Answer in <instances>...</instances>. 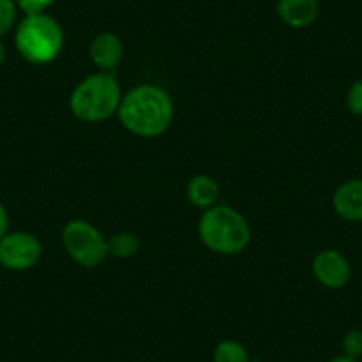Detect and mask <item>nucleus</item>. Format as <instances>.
<instances>
[{"instance_id": "1", "label": "nucleus", "mask_w": 362, "mask_h": 362, "mask_svg": "<svg viewBox=\"0 0 362 362\" xmlns=\"http://www.w3.org/2000/svg\"><path fill=\"white\" fill-rule=\"evenodd\" d=\"M117 116L130 134L144 139L158 137L173 123L174 103L165 89L142 83L123 96Z\"/></svg>"}, {"instance_id": "2", "label": "nucleus", "mask_w": 362, "mask_h": 362, "mask_svg": "<svg viewBox=\"0 0 362 362\" xmlns=\"http://www.w3.org/2000/svg\"><path fill=\"white\" fill-rule=\"evenodd\" d=\"M123 93L112 73L98 71L76 83L69 96V110L83 123H102L116 116Z\"/></svg>"}, {"instance_id": "3", "label": "nucleus", "mask_w": 362, "mask_h": 362, "mask_svg": "<svg viewBox=\"0 0 362 362\" xmlns=\"http://www.w3.org/2000/svg\"><path fill=\"white\" fill-rule=\"evenodd\" d=\"M197 233L204 245L217 254L233 256L249 247L252 233L247 218L231 206H211L201 215Z\"/></svg>"}, {"instance_id": "4", "label": "nucleus", "mask_w": 362, "mask_h": 362, "mask_svg": "<svg viewBox=\"0 0 362 362\" xmlns=\"http://www.w3.org/2000/svg\"><path fill=\"white\" fill-rule=\"evenodd\" d=\"M15 47L30 64H48L64 48V30L48 13L25 15L16 25Z\"/></svg>"}, {"instance_id": "5", "label": "nucleus", "mask_w": 362, "mask_h": 362, "mask_svg": "<svg viewBox=\"0 0 362 362\" xmlns=\"http://www.w3.org/2000/svg\"><path fill=\"white\" fill-rule=\"evenodd\" d=\"M61 242L68 256L83 268H96L109 257V240L87 221L76 218L64 226Z\"/></svg>"}, {"instance_id": "6", "label": "nucleus", "mask_w": 362, "mask_h": 362, "mask_svg": "<svg viewBox=\"0 0 362 362\" xmlns=\"http://www.w3.org/2000/svg\"><path fill=\"white\" fill-rule=\"evenodd\" d=\"M43 256L40 238L27 231H9L0 240V264L13 272H25L36 267Z\"/></svg>"}, {"instance_id": "7", "label": "nucleus", "mask_w": 362, "mask_h": 362, "mask_svg": "<svg viewBox=\"0 0 362 362\" xmlns=\"http://www.w3.org/2000/svg\"><path fill=\"white\" fill-rule=\"evenodd\" d=\"M313 274L322 286L341 290L351 279V264L343 252L336 249L320 250L313 259Z\"/></svg>"}, {"instance_id": "8", "label": "nucleus", "mask_w": 362, "mask_h": 362, "mask_svg": "<svg viewBox=\"0 0 362 362\" xmlns=\"http://www.w3.org/2000/svg\"><path fill=\"white\" fill-rule=\"evenodd\" d=\"M332 208L343 221L362 222V177L343 181L334 190Z\"/></svg>"}, {"instance_id": "9", "label": "nucleus", "mask_w": 362, "mask_h": 362, "mask_svg": "<svg viewBox=\"0 0 362 362\" xmlns=\"http://www.w3.org/2000/svg\"><path fill=\"white\" fill-rule=\"evenodd\" d=\"M124 55L123 41L114 33L96 34L89 43V57L100 71L112 73Z\"/></svg>"}, {"instance_id": "10", "label": "nucleus", "mask_w": 362, "mask_h": 362, "mask_svg": "<svg viewBox=\"0 0 362 362\" xmlns=\"http://www.w3.org/2000/svg\"><path fill=\"white\" fill-rule=\"evenodd\" d=\"M318 15V0H277V16L291 29L311 27Z\"/></svg>"}, {"instance_id": "11", "label": "nucleus", "mask_w": 362, "mask_h": 362, "mask_svg": "<svg viewBox=\"0 0 362 362\" xmlns=\"http://www.w3.org/2000/svg\"><path fill=\"white\" fill-rule=\"evenodd\" d=\"M218 183L208 174H197V176L190 177L189 185H187V197H189L190 204L199 210H208V208L215 206L218 199Z\"/></svg>"}, {"instance_id": "12", "label": "nucleus", "mask_w": 362, "mask_h": 362, "mask_svg": "<svg viewBox=\"0 0 362 362\" xmlns=\"http://www.w3.org/2000/svg\"><path fill=\"white\" fill-rule=\"evenodd\" d=\"M139 249H141V240L132 231L116 233L109 240V256L117 257V259L134 257L139 252Z\"/></svg>"}, {"instance_id": "13", "label": "nucleus", "mask_w": 362, "mask_h": 362, "mask_svg": "<svg viewBox=\"0 0 362 362\" xmlns=\"http://www.w3.org/2000/svg\"><path fill=\"white\" fill-rule=\"evenodd\" d=\"M249 351L235 339H224L215 346L214 362H249Z\"/></svg>"}, {"instance_id": "14", "label": "nucleus", "mask_w": 362, "mask_h": 362, "mask_svg": "<svg viewBox=\"0 0 362 362\" xmlns=\"http://www.w3.org/2000/svg\"><path fill=\"white\" fill-rule=\"evenodd\" d=\"M18 11L15 0H0V40L15 29Z\"/></svg>"}, {"instance_id": "15", "label": "nucleus", "mask_w": 362, "mask_h": 362, "mask_svg": "<svg viewBox=\"0 0 362 362\" xmlns=\"http://www.w3.org/2000/svg\"><path fill=\"white\" fill-rule=\"evenodd\" d=\"M341 348L343 354L348 357L361 358L362 357V330L361 329H350L343 336L341 341Z\"/></svg>"}, {"instance_id": "16", "label": "nucleus", "mask_w": 362, "mask_h": 362, "mask_svg": "<svg viewBox=\"0 0 362 362\" xmlns=\"http://www.w3.org/2000/svg\"><path fill=\"white\" fill-rule=\"evenodd\" d=\"M346 109L350 110L354 116L362 117V78L355 80L346 90Z\"/></svg>"}, {"instance_id": "17", "label": "nucleus", "mask_w": 362, "mask_h": 362, "mask_svg": "<svg viewBox=\"0 0 362 362\" xmlns=\"http://www.w3.org/2000/svg\"><path fill=\"white\" fill-rule=\"evenodd\" d=\"M55 0H15L20 11L25 15H36V13H47V9L54 4Z\"/></svg>"}, {"instance_id": "18", "label": "nucleus", "mask_w": 362, "mask_h": 362, "mask_svg": "<svg viewBox=\"0 0 362 362\" xmlns=\"http://www.w3.org/2000/svg\"><path fill=\"white\" fill-rule=\"evenodd\" d=\"M8 233H9V215L4 204L0 203V240L4 238Z\"/></svg>"}, {"instance_id": "19", "label": "nucleus", "mask_w": 362, "mask_h": 362, "mask_svg": "<svg viewBox=\"0 0 362 362\" xmlns=\"http://www.w3.org/2000/svg\"><path fill=\"white\" fill-rule=\"evenodd\" d=\"M327 362H358V358H354V357H348V355L341 354V355H336V357L329 358Z\"/></svg>"}, {"instance_id": "20", "label": "nucleus", "mask_w": 362, "mask_h": 362, "mask_svg": "<svg viewBox=\"0 0 362 362\" xmlns=\"http://www.w3.org/2000/svg\"><path fill=\"white\" fill-rule=\"evenodd\" d=\"M6 57H8V50H6V45L4 41L0 40V66L6 62Z\"/></svg>"}]
</instances>
